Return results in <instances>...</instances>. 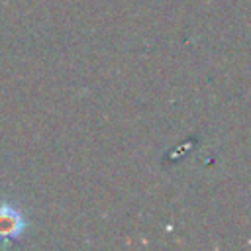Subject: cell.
Wrapping results in <instances>:
<instances>
[{"instance_id":"obj_1","label":"cell","mask_w":251,"mask_h":251,"mask_svg":"<svg viewBox=\"0 0 251 251\" xmlns=\"http://www.w3.org/2000/svg\"><path fill=\"white\" fill-rule=\"evenodd\" d=\"M22 227H24L22 214L10 206H2L0 208V239L10 241L12 237H18Z\"/></svg>"}]
</instances>
